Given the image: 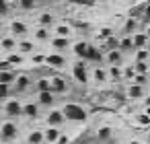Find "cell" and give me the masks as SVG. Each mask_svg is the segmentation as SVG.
Returning <instances> with one entry per match:
<instances>
[{
  "label": "cell",
  "instance_id": "obj_1",
  "mask_svg": "<svg viewBox=\"0 0 150 144\" xmlns=\"http://www.w3.org/2000/svg\"><path fill=\"white\" fill-rule=\"evenodd\" d=\"M72 78L78 84H86L91 80V70H88V62L82 58H76V62L72 64Z\"/></svg>",
  "mask_w": 150,
  "mask_h": 144
},
{
  "label": "cell",
  "instance_id": "obj_2",
  "mask_svg": "<svg viewBox=\"0 0 150 144\" xmlns=\"http://www.w3.org/2000/svg\"><path fill=\"white\" fill-rule=\"evenodd\" d=\"M4 113H6V117H11V119H17V117H25L23 115V101H19V99H13V97H8L6 101H4Z\"/></svg>",
  "mask_w": 150,
  "mask_h": 144
},
{
  "label": "cell",
  "instance_id": "obj_3",
  "mask_svg": "<svg viewBox=\"0 0 150 144\" xmlns=\"http://www.w3.org/2000/svg\"><path fill=\"white\" fill-rule=\"evenodd\" d=\"M43 119H45L47 126H58V128H62L64 123H68V117H66L64 109H56V107H52V109L45 113Z\"/></svg>",
  "mask_w": 150,
  "mask_h": 144
},
{
  "label": "cell",
  "instance_id": "obj_4",
  "mask_svg": "<svg viewBox=\"0 0 150 144\" xmlns=\"http://www.w3.org/2000/svg\"><path fill=\"white\" fill-rule=\"evenodd\" d=\"M66 64H68V60H66L64 52L52 50V54H45V66L56 68V70H62V68H66Z\"/></svg>",
  "mask_w": 150,
  "mask_h": 144
},
{
  "label": "cell",
  "instance_id": "obj_5",
  "mask_svg": "<svg viewBox=\"0 0 150 144\" xmlns=\"http://www.w3.org/2000/svg\"><path fill=\"white\" fill-rule=\"evenodd\" d=\"M15 138H19V126L15 121H2V126H0V140L13 142Z\"/></svg>",
  "mask_w": 150,
  "mask_h": 144
},
{
  "label": "cell",
  "instance_id": "obj_6",
  "mask_svg": "<svg viewBox=\"0 0 150 144\" xmlns=\"http://www.w3.org/2000/svg\"><path fill=\"white\" fill-rule=\"evenodd\" d=\"M64 113H66L68 121H84L86 119V111L80 105H74V103H66L64 105Z\"/></svg>",
  "mask_w": 150,
  "mask_h": 144
},
{
  "label": "cell",
  "instance_id": "obj_7",
  "mask_svg": "<svg viewBox=\"0 0 150 144\" xmlns=\"http://www.w3.org/2000/svg\"><path fill=\"white\" fill-rule=\"evenodd\" d=\"M148 95V87H142V84H138V82H129L127 84V89H125V97L129 99V101H138V99H144Z\"/></svg>",
  "mask_w": 150,
  "mask_h": 144
},
{
  "label": "cell",
  "instance_id": "obj_8",
  "mask_svg": "<svg viewBox=\"0 0 150 144\" xmlns=\"http://www.w3.org/2000/svg\"><path fill=\"white\" fill-rule=\"evenodd\" d=\"M41 107H45V109H52L56 103H58V95L54 93V91H41V93H37V99H35Z\"/></svg>",
  "mask_w": 150,
  "mask_h": 144
},
{
  "label": "cell",
  "instance_id": "obj_9",
  "mask_svg": "<svg viewBox=\"0 0 150 144\" xmlns=\"http://www.w3.org/2000/svg\"><path fill=\"white\" fill-rule=\"evenodd\" d=\"M84 60H86V62H91V64H101V62H105V54L101 52V48H99V45L88 43V50H86Z\"/></svg>",
  "mask_w": 150,
  "mask_h": 144
},
{
  "label": "cell",
  "instance_id": "obj_10",
  "mask_svg": "<svg viewBox=\"0 0 150 144\" xmlns=\"http://www.w3.org/2000/svg\"><path fill=\"white\" fill-rule=\"evenodd\" d=\"M52 50L56 52H68L72 48V37H62V35H54L52 41H50Z\"/></svg>",
  "mask_w": 150,
  "mask_h": 144
},
{
  "label": "cell",
  "instance_id": "obj_11",
  "mask_svg": "<svg viewBox=\"0 0 150 144\" xmlns=\"http://www.w3.org/2000/svg\"><path fill=\"white\" fill-rule=\"evenodd\" d=\"M23 115L27 119H37L41 115V105L37 101H25L23 103Z\"/></svg>",
  "mask_w": 150,
  "mask_h": 144
},
{
  "label": "cell",
  "instance_id": "obj_12",
  "mask_svg": "<svg viewBox=\"0 0 150 144\" xmlns=\"http://www.w3.org/2000/svg\"><path fill=\"white\" fill-rule=\"evenodd\" d=\"M11 33H13L15 37H27V35H29V25H27V21L15 19V21L11 23Z\"/></svg>",
  "mask_w": 150,
  "mask_h": 144
},
{
  "label": "cell",
  "instance_id": "obj_13",
  "mask_svg": "<svg viewBox=\"0 0 150 144\" xmlns=\"http://www.w3.org/2000/svg\"><path fill=\"white\" fill-rule=\"evenodd\" d=\"M52 91H54L58 97L66 95V93H68V80H66L64 76H60V74L52 76Z\"/></svg>",
  "mask_w": 150,
  "mask_h": 144
},
{
  "label": "cell",
  "instance_id": "obj_14",
  "mask_svg": "<svg viewBox=\"0 0 150 144\" xmlns=\"http://www.w3.org/2000/svg\"><path fill=\"white\" fill-rule=\"evenodd\" d=\"M105 62H107V66L109 64H117V66H123V62H125V54L117 48V50H109V52H105Z\"/></svg>",
  "mask_w": 150,
  "mask_h": 144
},
{
  "label": "cell",
  "instance_id": "obj_15",
  "mask_svg": "<svg viewBox=\"0 0 150 144\" xmlns=\"http://www.w3.org/2000/svg\"><path fill=\"white\" fill-rule=\"evenodd\" d=\"M17 45H19V37H15L13 33H11V35H2V39H0V50L6 52V54L15 52Z\"/></svg>",
  "mask_w": 150,
  "mask_h": 144
},
{
  "label": "cell",
  "instance_id": "obj_16",
  "mask_svg": "<svg viewBox=\"0 0 150 144\" xmlns=\"http://www.w3.org/2000/svg\"><path fill=\"white\" fill-rule=\"evenodd\" d=\"M52 37H54V33H52V29H47V27H39V25H37V29L33 31V39H35L37 43H50Z\"/></svg>",
  "mask_w": 150,
  "mask_h": 144
},
{
  "label": "cell",
  "instance_id": "obj_17",
  "mask_svg": "<svg viewBox=\"0 0 150 144\" xmlns=\"http://www.w3.org/2000/svg\"><path fill=\"white\" fill-rule=\"evenodd\" d=\"M35 48H37V41H35V39L19 37V45H17V50H19L21 54H25V56H31V54L35 52Z\"/></svg>",
  "mask_w": 150,
  "mask_h": 144
},
{
  "label": "cell",
  "instance_id": "obj_18",
  "mask_svg": "<svg viewBox=\"0 0 150 144\" xmlns=\"http://www.w3.org/2000/svg\"><path fill=\"white\" fill-rule=\"evenodd\" d=\"M31 84H33V80H31L29 74H17V78H15V82H13V87H15L17 93H25Z\"/></svg>",
  "mask_w": 150,
  "mask_h": 144
},
{
  "label": "cell",
  "instance_id": "obj_19",
  "mask_svg": "<svg viewBox=\"0 0 150 144\" xmlns=\"http://www.w3.org/2000/svg\"><path fill=\"white\" fill-rule=\"evenodd\" d=\"M86 50H88V41H84V39L72 41V48H70V52L74 54V58H82V60H84V56H86Z\"/></svg>",
  "mask_w": 150,
  "mask_h": 144
},
{
  "label": "cell",
  "instance_id": "obj_20",
  "mask_svg": "<svg viewBox=\"0 0 150 144\" xmlns=\"http://www.w3.org/2000/svg\"><path fill=\"white\" fill-rule=\"evenodd\" d=\"M91 78H93L95 82H107V80H109V72H107V68H103L101 64H95V68L91 70Z\"/></svg>",
  "mask_w": 150,
  "mask_h": 144
},
{
  "label": "cell",
  "instance_id": "obj_21",
  "mask_svg": "<svg viewBox=\"0 0 150 144\" xmlns=\"http://www.w3.org/2000/svg\"><path fill=\"white\" fill-rule=\"evenodd\" d=\"M54 35L74 37V27H72L70 23H56V25H54Z\"/></svg>",
  "mask_w": 150,
  "mask_h": 144
},
{
  "label": "cell",
  "instance_id": "obj_22",
  "mask_svg": "<svg viewBox=\"0 0 150 144\" xmlns=\"http://www.w3.org/2000/svg\"><path fill=\"white\" fill-rule=\"evenodd\" d=\"M107 72H109V80H111V82H121V80H123V66L109 64V66H107Z\"/></svg>",
  "mask_w": 150,
  "mask_h": 144
},
{
  "label": "cell",
  "instance_id": "obj_23",
  "mask_svg": "<svg viewBox=\"0 0 150 144\" xmlns=\"http://www.w3.org/2000/svg\"><path fill=\"white\" fill-rule=\"evenodd\" d=\"M25 142H27V144H45V134H43V130H31V132L25 136Z\"/></svg>",
  "mask_w": 150,
  "mask_h": 144
},
{
  "label": "cell",
  "instance_id": "obj_24",
  "mask_svg": "<svg viewBox=\"0 0 150 144\" xmlns=\"http://www.w3.org/2000/svg\"><path fill=\"white\" fill-rule=\"evenodd\" d=\"M119 50L123 54H134V35H121L119 37Z\"/></svg>",
  "mask_w": 150,
  "mask_h": 144
},
{
  "label": "cell",
  "instance_id": "obj_25",
  "mask_svg": "<svg viewBox=\"0 0 150 144\" xmlns=\"http://www.w3.org/2000/svg\"><path fill=\"white\" fill-rule=\"evenodd\" d=\"M134 48H150V39H148V33L146 31H136L134 33Z\"/></svg>",
  "mask_w": 150,
  "mask_h": 144
},
{
  "label": "cell",
  "instance_id": "obj_26",
  "mask_svg": "<svg viewBox=\"0 0 150 144\" xmlns=\"http://www.w3.org/2000/svg\"><path fill=\"white\" fill-rule=\"evenodd\" d=\"M4 58H6V60H8V62H11L13 66H23V64L27 62V58H29V56H25V54H21L19 50H15V52H11V54H6Z\"/></svg>",
  "mask_w": 150,
  "mask_h": 144
},
{
  "label": "cell",
  "instance_id": "obj_27",
  "mask_svg": "<svg viewBox=\"0 0 150 144\" xmlns=\"http://www.w3.org/2000/svg\"><path fill=\"white\" fill-rule=\"evenodd\" d=\"M43 134H45V142H47V144H56L58 136L62 134V128H58V126H47V128L43 130Z\"/></svg>",
  "mask_w": 150,
  "mask_h": 144
},
{
  "label": "cell",
  "instance_id": "obj_28",
  "mask_svg": "<svg viewBox=\"0 0 150 144\" xmlns=\"http://www.w3.org/2000/svg\"><path fill=\"white\" fill-rule=\"evenodd\" d=\"M56 23H58V21H56V17H54L52 13H41V15L37 17V25H39V27H47V29H52Z\"/></svg>",
  "mask_w": 150,
  "mask_h": 144
},
{
  "label": "cell",
  "instance_id": "obj_29",
  "mask_svg": "<svg viewBox=\"0 0 150 144\" xmlns=\"http://www.w3.org/2000/svg\"><path fill=\"white\" fill-rule=\"evenodd\" d=\"M138 21L140 19H134V17H127L123 21V35H134L138 31Z\"/></svg>",
  "mask_w": 150,
  "mask_h": 144
},
{
  "label": "cell",
  "instance_id": "obj_30",
  "mask_svg": "<svg viewBox=\"0 0 150 144\" xmlns=\"http://www.w3.org/2000/svg\"><path fill=\"white\" fill-rule=\"evenodd\" d=\"M134 123H136L138 128H150V113H148V111L136 113V115H134Z\"/></svg>",
  "mask_w": 150,
  "mask_h": 144
},
{
  "label": "cell",
  "instance_id": "obj_31",
  "mask_svg": "<svg viewBox=\"0 0 150 144\" xmlns=\"http://www.w3.org/2000/svg\"><path fill=\"white\" fill-rule=\"evenodd\" d=\"M35 91L41 93V91H52V76H41L35 80Z\"/></svg>",
  "mask_w": 150,
  "mask_h": 144
},
{
  "label": "cell",
  "instance_id": "obj_32",
  "mask_svg": "<svg viewBox=\"0 0 150 144\" xmlns=\"http://www.w3.org/2000/svg\"><path fill=\"white\" fill-rule=\"evenodd\" d=\"M134 62H150V48L134 50Z\"/></svg>",
  "mask_w": 150,
  "mask_h": 144
},
{
  "label": "cell",
  "instance_id": "obj_33",
  "mask_svg": "<svg viewBox=\"0 0 150 144\" xmlns=\"http://www.w3.org/2000/svg\"><path fill=\"white\" fill-rule=\"evenodd\" d=\"M117 48H119V37H117V35H109V37L103 39V50H105V52L117 50Z\"/></svg>",
  "mask_w": 150,
  "mask_h": 144
},
{
  "label": "cell",
  "instance_id": "obj_34",
  "mask_svg": "<svg viewBox=\"0 0 150 144\" xmlns=\"http://www.w3.org/2000/svg\"><path fill=\"white\" fill-rule=\"evenodd\" d=\"M111 138H113V130H111V128L103 126V128L97 130V140H99V142H109Z\"/></svg>",
  "mask_w": 150,
  "mask_h": 144
},
{
  "label": "cell",
  "instance_id": "obj_35",
  "mask_svg": "<svg viewBox=\"0 0 150 144\" xmlns=\"http://www.w3.org/2000/svg\"><path fill=\"white\" fill-rule=\"evenodd\" d=\"M15 78H17V72H15V70H0V82L13 84Z\"/></svg>",
  "mask_w": 150,
  "mask_h": 144
},
{
  "label": "cell",
  "instance_id": "obj_36",
  "mask_svg": "<svg viewBox=\"0 0 150 144\" xmlns=\"http://www.w3.org/2000/svg\"><path fill=\"white\" fill-rule=\"evenodd\" d=\"M17 4H19L21 11L29 13V11H35L37 9V0H17Z\"/></svg>",
  "mask_w": 150,
  "mask_h": 144
},
{
  "label": "cell",
  "instance_id": "obj_37",
  "mask_svg": "<svg viewBox=\"0 0 150 144\" xmlns=\"http://www.w3.org/2000/svg\"><path fill=\"white\" fill-rule=\"evenodd\" d=\"M134 76H136V66H134V62H132V64H123V80L132 82Z\"/></svg>",
  "mask_w": 150,
  "mask_h": 144
},
{
  "label": "cell",
  "instance_id": "obj_38",
  "mask_svg": "<svg viewBox=\"0 0 150 144\" xmlns=\"http://www.w3.org/2000/svg\"><path fill=\"white\" fill-rule=\"evenodd\" d=\"M29 62L33 64V66H41V64H45V54H41V52H33L31 56H29Z\"/></svg>",
  "mask_w": 150,
  "mask_h": 144
},
{
  "label": "cell",
  "instance_id": "obj_39",
  "mask_svg": "<svg viewBox=\"0 0 150 144\" xmlns=\"http://www.w3.org/2000/svg\"><path fill=\"white\" fill-rule=\"evenodd\" d=\"M134 82H138V84H142V87H148V89H150V74H138V72H136Z\"/></svg>",
  "mask_w": 150,
  "mask_h": 144
},
{
  "label": "cell",
  "instance_id": "obj_40",
  "mask_svg": "<svg viewBox=\"0 0 150 144\" xmlns=\"http://www.w3.org/2000/svg\"><path fill=\"white\" fill-rule=\"evenodd\" d=\"M138 74H150V62H134Z\"/></svg>",
  "mask_w": 150,
  "mask_h": 144
},
{
  "label": "cell",
  "instance_id": "obj_41",
  "mask_svg": "<svg viewBox=\"0 0 150 144\" xmlns=\"http://www.w3.org/2000/svg\"><path fill=\"white\" fill-rule=\"evenodd\" d=\"M11 84H6V82H0V101H6L8 97H11Z\"/></svg>",
  "mask_w": 150,
  "mask_h": 144
},
{
  "label": "cell",
  "instance_id": "obj_42",
  "mask_svg": "<svg viewBox=\"0 0 150 144\" xmlns=\"http://www.w3.org/2000/svg\"><path fill=\"white\" fill-rule=\"evenodd\" d=\"M11 13V4L8 0H0V17H6Z\"/></svg>",
  "mask_w": 150,
  "mask_h": 144
},
{
  "label": "cell",
  "instance_id": "obj_43",
  "mask_svg": "<svg viewBox=\"0 0 150 144\" xmlns=\"http://www.w3.org/2000/svg\"><path fill=\"white\" fill-rule=\"evenodd\" d=\"M70 140H72V138H70V134H68V132H62V134L58 136L56 144H70Z\"/></svg>",
  "mask_w": 150,
  "mask_h": 144
},
{
  "label": "cell",
  "instance_id": "obj_44",
  "mask_svg": "<svg viewBox=\"0 0 150 144\" xmlns=\"http://www.w3.org/2000/svg\"><path fill=\"white\" fill-rule=\"evenodd\" d=\"M109 35H113L111 29H101V31H99V39H105V37H109Z\"/></svg>",
  "mask_w": 150,
  "mask_h": 144
},
{
  "label": "cell",
  "instance_id": "obj_45",
  "mask_svg": "<svg viewBox=\"0 0 150 144\" xmlns=\"http://www.w3.org/2000/svg\"><path fill=\"white\" fill-rule=\"evenodd\" d=\"M142 101H144V109H146V107H150V95H146Z\"/></svg>",
  "mask_w": 150,
  "mask_h": 144
},
{
  "label": "cell",
  "instance_id": "obj_46",
  "mask_svg": "<svg viewBox=\"0 0 150 144\" xmlns=\"http://www.w3.org/2000/svg\"><path fill=\"white\" fill-rule=\"evenodd\" d=\"M127 2H129V4H144L146 0H127Z\"/></svg>",
  "mask_w": 150,
  "mask_h": 144
},
{
  "label": "cell",
  "instance_id": "obj_47",
  "mask_svg": "<svg viewBox=\"0 0 150 144\" xmlns=\"http://www.w3.org/2000/svg\"><path fill=\"white\" fill-rule=\"evenodd\" d=\"M2 29H4V23H2V17H0V35H2Z\"/></svg>",
  "mask_w": 150,
  "mask_h": 144
},
{
  "label": "cell",
  "instance_id": "obj_48",
  "mask_svg": "<svg viewBox=\"0 0 150 144\" xmlns=\"http://www.w3.org/2000/svg\"><path fill=\"white\" fill-rule=\"evenodd\" d=\"M129 144H142V142H138V140H132V142H129Z\"/></svg>",
  "mask_w": 150,
  "mask_h": 144
},
{
  "label": "cell",
  "instance_id": "obj_49",
  "mask_svg": "<svg viewBox=\"0 0 150 144\" xmlns=\"http://www.w3.org/2000/svg\"><path fill=\"white\" fill-rule=\"evenodd\" d=\"M146 33H148V39H150V27H148V29H146Z\"/></svg>",
  "mask_w": 150,
  "mask_h": 144
},
{
  "label": "cell",
  "instance_id": "obj_50",
  "mask_svg": "<svg viewBox=\"0 0 150 144\" xmlns=\"http://www.w3.org/2000/svg\"><path fill=\"white\" fill-rule=\"evenodd\" d=\"M2 58H4V56H2V50H0V60H2Z\"/></svg>",
  "mask_w": 150,
  "mask_h": 144
},
{
  "label": "cell",
  "instance_id": "obj_51",
  "mask_svg": "<svg viewBox=\"0 0 150 144\" xmlns=\"http://www.w3.org/2000/svg\"><path fill=\"white\" fill-rule=\"evenodd\" d=\"M0 144H6V142H4V140H0Z\"/></svg>",
  "mask_w": 150,
  "mask_h": 144
},
{
  "label": "cell",
  "instance_id": "obj_52",
  "mask_svg": "<svg viewBox=\"0 0 150 144\" xmlns=\"http://www.w3.org/2000/svg\"><path fill=\"white\" fill-rule=\"evenodd\" d=\"M45 144H47V142H45Z\"/></svg>",
  "mask_w": 150,
  "mask_h": 144
},
{
  "label": "cell",
  "instance_id": "obj_53",
  "mask_svg": "<svg viewBox=\"0 0 150 144\" xmlns=\"http://www.w3.org/2000/svg\"><path fill=\"white\" fill-rule=\"evenodd\" d=\"M25 144H27V142H25Z\"/></svg>",
  "mask_w": 150,
  "mask_h": 144
}]
</instances>
